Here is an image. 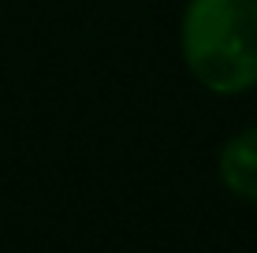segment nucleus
I'll return each mask as SVG.
<instances>
[{"label": "nucleus", "mask_w": 257, "mask_h": 253, "mask_svg": "<svg viewBox=\"0 0 257 253\" xmlns=\"http://www.w3.org/2000/svg\"><path fill=\"white\" fill-rule=\"evenodd\" d=\"M183 60L212 93L257 86V0H190L183 15Z\"/></svg>", "instance_id": "f257e3e1"}, {"label": "nucleus", "mask_w": 257, "mask_h": 253, "mask_svg": "<svg viewBox=\"0 0 257 253\" xmlns=\"http://www.w3.org/2000/svg\"><path fill=\"white\" fill-rule=\"evenodd\" d=\"M220 182L235 197L257 201V127L235 134L220 149Z\"/></svg>", "instance_id": "f03ea898"}]
</instances>
